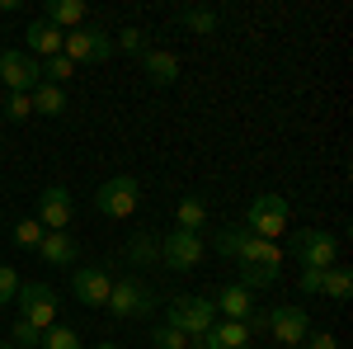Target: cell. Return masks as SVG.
Returning <instances> with one entry per match:
<instances>
[{
    "instance_id": "5",
    "label": "cell",
    "mask_w": 353,
    "mask_h": 349,
    "mask_svg": "<svg viewBox=\"0 0 353 349\" xmlns=\"http://www.w3.org/2000/svg\"><path fill=\"white\" fill-rule=\"evenodd\" d=\"M245 232L250 236H264V241H278L288 232V198L283 194H259L245 213Z\"/></svg>"
},
{
    "instance_id": "25",
    "label": "cell",
    "mask_w": 353,
    "mask_h": 349,
    "mask_svg": "<svg viewBox=\"0 0 353 349\" xmlns=\"http://www.w3.org/2000/svg\"><path fill=\"white\" fill-rule=\"evenodd\" d=\"M113 53H128V57H146L151 53V43H146V28H123L118 38H113Z\"/></svg>"
},
{
    "instance_id": "19",
    "label": "cell",
    "mask_w": 353,
    "mask_h": 349,
    "mask_svg": "<svg viewBox=\"0 0 353 349\" xmlns=\"http://www.w3.org/2000/svg\"><path fill=\"white\" fill-rule=\"evenodd\" d=\"M85 15H90V10H85L81 0H48V15H43V19L52 28H61V33H71V28L85 24Z\"/></svg>"
},
{
    "instance_id": "6",
    "label": "cell",
    "mask_w": 353,
    "mask_h": 349,
    "mask_svg": "<svg viewBox=\"0 0 353 349\" xmlns=\"http://www.w3.org/2000/svg\"><path fill=\"white\" fill-rule=\"evenodd\" d=\"M61 57L76 62V66H85V62H109L113 57V33H104V28H94V24L71 28V33L61 38Z\"/></svg>"
},
{
    "instance_id": "26",
    "label": "cell",
    "mask_w": 353,
    "mask_h": 349,
    "mask_svg": "<svg viewBox=\"0 0 353 349\" xmlns=\"http://www.w3.org/2000/svg\"><path fill=\"white\" fill-rule=\"evenodd\" d=\"M38 349H85V345H81V335H76L71 326H61V321H57L52 330H43Z\"/></svg>"
},
{
    "instance_id": "30",
    "label": "cell",
    "mask_w": 353,
    "mask_h": 349,
    "mask_svg": "<svg viewBox=\"0 0 353 349\" xmlns=\"http://www.w3.org/2000/svg\"><path fill=\"white\" fill-rule=\"evenodd\" d=\"M5 118H10V123L33 118V100H28V95H5Z\"/></svg>"
},
{
    "instance_id": "36",
    "label": "cell",
    "mask_w": 353,
    "mask_h": 349,
    "mask_svg": "<svg viewBox=\"0 0 353 349\" xmlns=\"http://www.w3.org/2000/svg\"><path fill=\"white\" fill-rule=\"evenodd\" d=\"M0 349H14V345H10V340H0Z\"/></svg>"
},
{
    "instance_id": "8",
    "label": "cell",
    "mask_w": 353,
    "mask_h": 349,
    "mask_svg": "<svg viewBox=\"0 0 353 349\" xmlns=\"http://www.w3.org/2000/svg\"><path fill=\"white\" fill-rule=\"evenodd\" d=\"M104 307H109L118 321H137V317H151L156 312V293L141 279H113V293H109Z\"/></svg>"
},
{
    "instance_id": "33",
    "label": "cell",
    "mask_w": 353,
    "mask_h": 349,
    "mask_svg": "<svg viewBox=\"0 0 353 349\" xmlns=\"http://www.w3.org/2000/svg\"><path fill=\"white\" fill-rule=\"evenodd\" d=\"M301 349H339V340H334L330 330H321V335H306V340H301Z\"/></svg>"
},
{
    "instance_id": "21",
    "label": "cell",
    "mask_w": 353,
    "mask_h": 349,
    "mask_svg": "<svg viewBox=\"0 0 353 349\" xmlns=\"http://www.w3.org/2000/svg\"><path fill=\"white\" fill-rule=\"evenodd\" d=\"M28 100H33V113H48V118H61V113H66V90H61V85L43 81Z\"/></svg>"
},
{
    "instance_id": "12",
    "label": "cell",
    "mask_w": 353,
    "mask_h": 349,
    "mask_svg": "<svg viewBox=\"0 0 353 349\" xmlns=\"http://www.w3.org/2000/svg\"><path fill=\"white\" fill-rule=\"evenodd\" d=\"M269 335L283 345H301L306 335H311V321H306V312H301L297 302H283V307H273L269 312Z\"/></svg>"
},
{
    "instance_id": "27",
    "label": "cell",
    "mask_w": 353,
    "mask_h": 349,
    "mask_svg": "<svg viewBox=\"0 0 353 349\" xmlns=\"http://www.w3.org/2000/svg\"><path fill=\"white\" fill-rule=\"evenodd\" d=\"M71 76H76V62H66V57H48L43 62V81L48 85H66Z\"/></svg>"
},
{
    "instance_id": "10",
    "label": "cell",
    "mask_w": 353,
    "mask_h": 349,
    "mask_svg": "<svg viewBox=\"0 0 353 349\" xmlns=\"http://www.w3.org/2000/svg\"><path fill=\"white\" fill-rule=\"evenodd\" d=\"M203 260H208V241H203V236H193V232H179V227H174V232L161 241V265L165 269L189 274V269H198Z\"/></svg>"
},
{
    "instance_id": "34",
    "label": "cell",
    "mask_w": 353,
    "mask_h": 349,
    "mask_svg": "<svg viewBox=\"0 0 353 349\" xmlns=\"http://www.w3.org/2000/svg\"><path fill=\"white\" fill-rule=\"evenodd\" d=\"M321 274L325 269H301V293H321Z\"/></svg>"
},
{
    "instance_id": "9",
    "label": "cell",
    "mask_w": 353,
    "mask_h": 349,
    "mask_svg": "<svg viewBox=\"0 0 353 349\" xmlns=\"http://www.w3.org/2000/svg\"><path fill=\"white\" fill-rule=\"evenodd\" d=\"M0 81L10 95H33L43 85V62H33L24 48H5L0 53Z\"/></svg>"
},
{
    "instance_id": "15",
    "label": "cell",
    "mask_w": 353,
    "mask_h": 349,
    "mask_svg": "<svg viewBox=\"0 0 353 349\" xmlns=\"http://www.w3.org/2000/svg\"><path fill=\"white\" fill-rule=\"evenodd\" d=\"M189 349H250V326L245 321H217L203 340H193Z\"/></svg>"
},
{
    "instance_id": "20",
    "label": "cell",
    "mask_w": 353,
    "mask_h": 349,
    "mask_svg": "<svg viewBox=\"0 0 353 349\" xmlns=\"http://www.w3.org/2000/svg\"><path fill=\"white\" fill-rule=\"evenodd\" d=\"M174 227L179 232H193V236H203V227H208V203L189 194V198H179V208H174Z\"/></svg>"
},
{
    "instance_id": "23",
    "label": "cell",
    "mask_w": 353,
    "mask_h": 349,
    "mask_svg": "<svg viewBox=\"0 0 353 349\" xmlns=\"http://www.w3.org/2000/svg\"><path fill=\"white\" fill-rule=\"evenodd\" d=\"M179 24L189 28V33H203V38H212L221 28V15L217 10H179Z\"/></svg>"
},
{
    "instance_id": "7",
    "label": "cell",
    "mask_w": 353,
    "mask_h": 349,
    "mask_svg": "<svg viewBox=\"0 0 353 349\" xmlns=\"http://www.w3.org/2000/svg\"><path fill=\"white\" fill-rule=\"evenodd\" d=\"M19 321H28L33 330H52L57 317H61V302L48 283H19Z\"/></svg>"
},
{
    "instance_id": "35",
    "label": "cell",
    "mask_w": 353,
    "mask_h": 349,
    "mask_svg": "<svg viewBox=\"0 0 353 349\" xmlns=\"http://www.w3.org/2000/svg\"><path fill=\"white\" fill-rule=\"evenodd\" d=\"M94 349H123V345H113V340H99V345H94Z\"/></svg>"
},
{
    "instance_id": "31",
    "label": "cell",
    "mask_w": 353,
    "mask_h": 349,
    "mask_svg": "<svg viewBox=\"0 0 353 349\" xmlns=\"http://www.w3.org/2000/svg\"><path fill=\"white\" fill-rule=\"evenodd\" d=\"M10 335H14V340H10L14 349H19V345H24V349H38V340H43V330H33L28 321H14V330H10Z\"/></svg>"
},
{
    "instance_id": "14",
    "label": "cell",
    "mask_w": 353,
    "mask_h": 349,
    "mask_svg": "<svg viewBox=\"0 0 353 349\" xmlns=\"http://www.w3.org/2000/svg\"><path fill=\"white\" fill-rule=\"evenodd\" d=\"M61 28H52L48 19H33V24L24 28V53L33 57V62H48V57H61Z\"/></svg>"
},
{
    "instance_id": "28",
    "label": "cell",
    "mask_w": 353,
    "mask_h": 349,
    "mask_svg": "<svg viewBox=\"0 0 353 349\" xmlns=\"http://www.w3.org/2000/svg\"><path fill=\"white\" fill-rule=\"evenodd\" d=\"M43 236H48V232H43V222H38V217H24V222L14 227V245H24V250H38Z\"/></svg>"
},
{
    "instance_id": "3",
    "label": "cell",
    "mask_w": 353,
    "mask_h": 349,
    "mask_svg": "<svg viewBox=\"0 0 353 349\" xmlns=\"http://www.w3.org/2000/svg\"><path fill=\"white\" fill-rule=\"evenodd\" d=\"M137 203H141V185H137L132 175H113V180H104V185L94 189V208H99V217H113V222L132 217Z\"/></svg>"
},
{
    "instance_id": "32",
    "label": "cell",
    "mask_w": 353,
    "mask_h": 349,
    "mask_svg": "<svg viewBox=\"0 0 353 349\" xmlns=\"http://www.w3.org/2000/svg\"><path fill=\"white\" fill-rule=\"evenodd\" d=\"M19 297V274L14 265H0V302H14Z\"/></svg>"
},
{
    "instance_id": "4",
    "label": "cell",
    "mask_w": 353,
    "mask_h": 349,
    "mask_svg": "<svg viewBox=\"0 0 353 349\" xmlns=\"http://www.w3.org/2000/svg\"><path fill=\"white\" fill-rule=\"evenodd\" d=\"M288 250L297 255L301 269H330V265H334V255H339V241L330 236L325 227H301V232H292Z\"/></svg>"
},
{
    "instance_id": "13",
    "label": "cell",
    "mask_w": 353,
    "mask_h": 349,
    "mask_svg": "<svg viewBox=\"0 0 353 349\" xmlns=\"http://www.w3.org/2000/svg\"><path fill=\"white\" fill-rule=\"evenodd\" d=\"M71 189H61V185H52V189H43L38 194V222H43V232H66L71 227Z\"/></svg>"
},
{
    "instance_id": "2",
    "label": "cell",
    "mask_w": 353,
    "mask_h": 349,
    "mask_svg": "<svg viewBox=\"0 0 353 349\" xmlns=\"http://www.w3.org/2000/svg\"><path fill=\"white\" fill-rule=\"evenodd\" d=\"M165 326L184 330L189 340H203V335L217 326V307H212V297H198V293L170 297V302H165Z\"/></svg>"
},
{
    "instance_id": "18",
    "label": "cell",
    "mask_w": 353,
    "mask_h": 349,
    "mask_svg": "<svg viewBox=\"0 0 353 349\" xmlns=\"http://www.w3.org/2000/svg\"><path fill=\"white\" fill-rule=\"evenodd\" d=\"M38 260H43V265H52V269L76 265V241H71L66 232H48V236L38 241Z\"/></svg>"
},
{
    "instance_id": "22",
    "label": "cell",
    "mask_w": 353,
    "mask_h": 349,
    "mask_svg": "<svg viewBox=\"0 0 353 349\" xmlns=\"http://www.w3.org/2000/svg\"><path fill=\"white\" fill-rule=\"evenodd\" d=\"M321 293L330 297V302H349V293H353V274L344 265H330L325 274H321Z\"/></svg>"
},
{
    "instance_id": "11",
    "label": "cell",
    "mask_w": 353,
    "mask_h": 349,
    "mask_svg": "<svg viewBox=\"0 0 353 349\" xmlns=\"http://www.w3.org/2000/svg\"><path fill=\"white\" fill-rule=\"evenodd\" d=\"M71 293H76V302L81 307H104L113 293V274L104 265H85L71 274Z\"/></svg>"
},
{
    "instance_id": "1",
    "label": "cell",
    "mask_w": 353,
    "mask_h": 349,
    "mask_svg": "<svg viewBox=\"0 0 353 349\" xmlns=\"http://www.w3.org/2000/svg\"><path fill=\"white\" fill-rule=\"evenodd\" d=\"M217 255H226L231 265L241 269V288H269L278 283V274H283V250L278 241H264V236H250L245 227H221L217 241H212Z\"/></svg>"
},
{
    "instance_id": "24",
    "label": "cell",
    "mask_w": 353,
    "mask_h": 349,
    "mask_svg": "<svg viewBox=\"0 0 353 349\" xmlns=\"http://www.w3.org/2000/svg\"><path fill=\"white\" fill-rule=\"evenodd\" d=\"M128 260L132 265H161V241L146 236V232H137L132 241H128Z\"/></svg>"
},
{
    "instance_id": "29",
    "label": "cell",
    "mask_w": 353,
    "mask_h": 349,
    "mask_svg": "<svg viewBox=\"0 0 353 349\" xmlns=\"http://www.w3.org/2000/svg\"><path fill=\"white\" fill-rule=\"evenodd\" d=\"M151 345L156 349H189L193 340L184 330H174V326H156V330H151Z\"/></svg>"
},
{
    "instance_id": "16",
    "label": "cell",
    "mask_w": 353,
    "mask_h": 349,
    "mask_svg": "<svg viewBox=\"0 0 353 349\" xmlns=\"http://www.w3.org/2000/svg\"><path fill=\"white\" fill-rule=\"evenodd\" d=\"M212 307H217V317H226V321H250L254 297H250V288H241V283H226V288L212 293Z\"/></svg>"
},
{
    "instance_id": "17",
    "label": "cell",
    "mask_w": 353,
    "mask_h": 349,
    "mask_svg": "<svg viewBox=\"0 0 353 349\" xmlns=\"http://www.w3.org/2000/svg\"><path fill=\"white\" fill-rule=\"evenodd\" d=\"M141 71H146V81H151V85H174V81H179V57L151 48V53L141 57Z\"/></svg>"
},
{
    "instance_id": "37",
    "label": "cell",
    "mask_w": 353,
    "mask_h": 349,
    "mask_svg": "<svg viewBox=\"0 0 353 349\" xmlns=\"http://www.w3.org/2000/svg\"><path fill=\"white\" fill-rule=\"evenodd\" d=\"M283 349H301V345H283Z\"/></svg>"
}]
</instances>
